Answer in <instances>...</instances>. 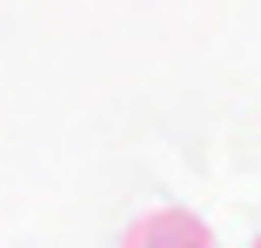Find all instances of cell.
<instances>
[{"instance_id":"cell-2","label":"cell","mask_w":261,"mask_h":248,"mask_svg":"<svg viewBox=\"0 0 261 248\" xmlns=\"http://www.w3.org/2000/svg\"><path fill=\"white\" fill-rule=\"evenodd\" d=\"M254 248H261V235H254Z\"/></svg>"},{"instance_id":"cell-1","label":"cell","mask_w":261,"mask_h":248,"mask_svg":"<svg viewBox=\"0 0 261 248\" xmlns=\"http://www.w3.org/2000/svg\"><path fill=\"white\" fill-rule=\"evenodd\" d=\"M121 248H215V235H207L194 215H181V208H154V215L127 221Z\"/></svg>"}]
</instances>
